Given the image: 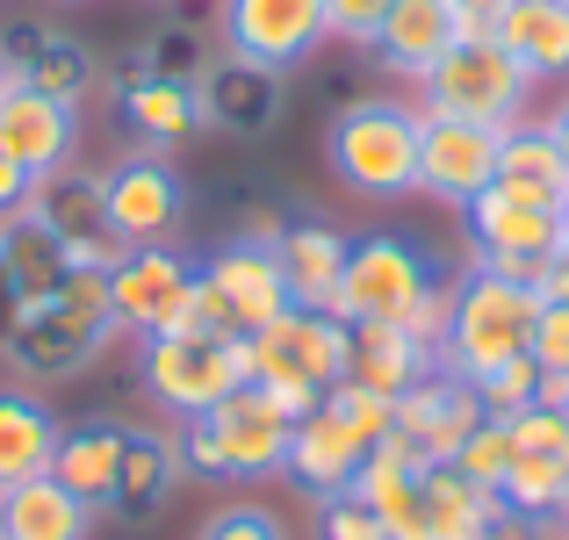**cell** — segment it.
I'll use <instances>...</instances> for the list:
<instances>
[{
    "mask_svg": "<svg viewBox=\"0 0 569 540\" xmlns=\"http://www.w3.org/2000/svg\"><path fill=\"white\" fill-rule=\"evenodd\" d=\"M498 138L505 130L461 123V116H426V130H418V194L469 209L498 180Z\"/></svg>",
    "mask_w": 569,
    "mask_h": 540,
    "instance_id": "cell-15",
    "label": "cell"
},
{
    "mask_svg": "<svg viewBox=\"0 0 569 540\" xmlns=\"http://www.w3.org/2000/svg\"><path fill=\"white\" fill-rule=\"evenodd\" d=\"M418 130H426V109L411 101H347L325 130V159L347 180L353 194H376V202H397V194H418Z\"/></svg>",
    "mask_w": 569,
    "mask_h": 540,
    "instance_id": "cell-2",
    "label": "cell"
},
{
    "mask_svg": "<svg viewBox=\"0 0 569 540\" xmlns=\"http://www.w3.org/2000/svg\"><path fill=\"white\" fill-rule=\"evenodd\" d=\"M94 504H80L58 476H29V483L0 490V540H87L94 533Z\"/></svg>",
    "mask_w": 569,
    "mask_h": 540,
    "instance_id": "cell-24",
    "label": "cell"
},
{
    "mask_svg": "<svg viewBox=\"0 0 569 540\" xmlns=\"http://www.w3.org/2000/svg\"><path fill=\"white\" fill-rule=\"evenodd\" d=\"M8 87H22V72H14V58L0 51V94H8Z\"/></svg>",
    "mask_w": 569,
    "mask_h": 540,
    "instance_id": "cell-46",
    "label": "cell"
},
{
    "mask_svg": "<svg viewBox=\"0 0 569 540\" xmlns=\"http://www.w3.org/2000/svg\"><path fill=\"white\" fill-rule=\"evenodd\" d=\"M58 440H66V426H58L51 403L37 389L0 382V490L29 483V476H51Z\"/></svg>",
    "mask_w": 569,
    "mask_h": 540,
    "instance_id": "cell-21",
    "label": "cell"
},
{
    "mask_svg": "<svg viewBox=\"0 0 569 540\" xmlns=\"http://www.w3.org/2000/svg\"><path fill=\"white\" fill-rule=\"evenodd\" d=\"M194 101H202V123H223V130H267V116H274L281 87H274V72L246 66V58H223L217 72H202V80H194Z\"/></svg>",
    "mask_w": 569,
    "mask_h": 540,
    "instance_id": "cell-29",
    "label": "cell"
},
{
    "mask_svg": "<svg viewBox=\"0 0 569 540\" xmlns=\"http://www.w3.org/2000/svg\"><path fill=\"white\" fill-rule=\"evenodd\" d=\"M123 116H130V130H138L152 152H167V144H181V138L202 130L194 80H167V72H138V80L123 87Z\"/></svg>",
    "mask_w": 569,
    "mask_h": 540,
    "instance_id": "cell-28",
    "label": "cell"
},
{
    "mask_svg": "<svg viewBox=\"0 0 569 540\" xmlns=\"http://www.w3.org/2000/svg\"><path fill=\"white\" fill-rule=\"evenodd\" d=\"M432 289H440V274H432L426 252L397 231H376V238H353L347 274H339V296H332V318L339 324H403Z\"/></svg>",
    "mask_w": 569,
    "mask_h": 540,
    "instance_id": "cell-8",
    "label": "cell"
},
{
    "mask_svg": "<svg viewBox=\"0 0 569 540\" xmlns=\"http://www.w3.org/2000/svg\"><path fill=\"white\" fill-rule=\"evenodd\" d=\"M469 389L483 397V411H490V418H519L533 397H541V368H533V353H519V360L490 368L483 382H469Z\"/></svg>",
    "mask_w": 569,
    "mask_h": 540,
    "instance_id": "cell-34",
    "label": "cell"
},
{
    "mask_svg": "<svg viewBox=\"0 0 569 540\" xmlns=\"http://www.w3.org/2000/svg\"><path fill=\"white\" fill-rule=\"evenodd\" d=\"M173 483H181V440L130 432V440H123V483H116L109 512H159Z\"/></svg>",
    "mask_w": 569,
    "mask_h": 540,
    "instance_id": "cell-30",
    "label": "cell"
},
{
    "mask_svg": "<svg viewBox=\"0 0 569 540\" xmlns=\"http://www.w3.org/2000/svg\"><path fill=\"white\" fill-rule=\"evenodd\" d=\"M29 202H37V173H29V167H14V159L0 152V223L29 217Z\"/></svg>",
    "mask_w": 569,
    "mask_h": 540,
    "instance_id": "cell-41",
    "label": "cell"
},
{
    "mask_svg": "<svg viewBox=\"0 0 569 540\" xmlns=\"http://www.w3.org/2000/svg\"><path fill=\"white\" fill-rule=\"evenodd\" d=\"M58 8H72V0H58Z\"/></svg>",
    "mask_w": 569,
    "mask_h": 540,
    "instance_id": "cell-49",
    "label": "cell"
},
{
    "mask_svg": "<svg viewBox=\"0 0 569 540\" xmlns=\"http://www.w3.org/2000/svg\"><path fill=\"white\" fill-rule=\"evenodd\" d=\"M72 144H80V109L43 87H8L0 94V152L14 167H29L37 180L66 173L72 167Z\"/></svg>",
    "mask_w": 569,
    "mask_h": 540,
    "instance_id": "cell-16",
    "label": "cell"
},
{
    "mask_svg": "<svg viewBox=\"0 0 569 540\" xmlns=\"http://www.w3.org/2000/svg\"><path fill=\"white\" fill-rule=\"evenodd\" d=\"M14 72H22V87H43V94L72 101V109H80V94L94 87V58H87V43H72V37H43L29 58H14Z\"/></svg>",
    "mask_w": 569,
    "mask_h": 540,
    "instance_id": "cell-32",
    "label": "cell"
},
{
    "mask_svg": "<svg viewBox=\"0 0 569 540\" xmlns=\"http://www.w3.org/2000/svg\"><path fill=\"white\" fill-rule=\"evenodd\" d=\"M533 87L541 80L483 29V37H461L455 51L418 80V109L426 116H461V123H483V130H512V123H527Z\"/></svg>",
    "mask_w": 569,
    "mask_h": 540,
    "instance_id": "cell-6",
    "label": "cell"
},
{
    "mask_svg": "<svg viewBox=\"0 0 569 540\" xmlns=\"http://www.w3.org/2000/svg\"><path fill=\"white\" fill-rule=\"evenodd\" d=\"M490 188H505V194H519V202H541V209H556L562 194H569V167H562V152H556V138H548V123H512L498 138V180Z\"/></svg>",
    "mask_w": 569,
    "mask_h": 540,
    "instance_id": "cell-27",
    "label": "cell"
},
{
    "mask_svg": "<svg viewBox=\"0 0 569 540\" xmlns=\"http://www.w3.org/2000/svg\"><path fill=\"white\" fill-rule=\"evenodd\" d=\"M318 540H389L376 504H361L353 490H339V498H318Z\"/></svg>",
    "mask_w": 569,
    "mask_h": 540,
    "instance_id": "cell-36",
    "label": "cell"
},
{
    "mask_svg": "<svg viewBox=\"0 0 569 540\" xmlns=\"http://www.w3.org/2000/svg\"><path fill=\"white\" fill-rule=\"evenodd\" d=\"M217 29H223V51L260 66V72L303 66V58L332 37V29H325V0H223Z\"/></svg>",
    "mask_w": 569,
    "mask_h": 540,
    "instance_id": "cell-10",
    "label": "cell"
},
{
    "mask_svg": "<svg viewBox=\"0 0 569 540\" xmlns=\"http://www.w3.org/2000/svg\"><path fill=\"white\" fill-rule=\"evenodd\" d=\"M347 382H361V389H376V397L397 403L411 382H426L440 360H432V347H418L403 324H347Z\"/></svg>",
    "mask_w": 569,
    "mask_h": 540,
    "instance_id": "cell-22",
    "label": "cell"
},
{
    "mask_svg": "<svg viewBox=\"0 0 569 540\" xmlns=\"http://www.w3.org/2000/svg\"><path fill=\"white\" fill-rule=\"evenodd\" d=\"M461 217H469L476 267H490V274H512V281H533V274H541V260L562 246L556 209L519 202V194H505V188H483L469 209H461Z\"/></svg>",
    "mask_w": 569,
    "mask_h": 540,
    "instance_id": "cell-11",
    "label": "cell"
},
{
    "mask_svg": "<svg viewBox=\"0 0 569 540\" xmlns=\"http://www.w3.org/2000/svg\"><path fill=\"white\" fill-rule=\"evenodd\" d=\"M461 37H469V29H461L455 0H389V14H382V29H376L368 51H376L397 80H426Z\"/></svg>",
    "mask_w": 569,
    "mask_h": 540,
    "instance_id": "cell-18",
    "label": "cell"
},
{
    "mask_svg": "<svg viewBox=\"0 0 569 540\" xmlns=\"http://www.w3.org/2000/svg\"><path fill=\"white\" fill-rule=\"evenodd\" d=\"M533 318H541V289L512 274L469 267L455 281V310H447V339H440V368L461 382H483L490 368L519 360L533 347Z\"/></svg>",
    "mask_w": 569,
    "mask_h": 540,
    "instance_id": "cell-1",
    "label": "cell"
},
{
    "mask_svg": "<svg viewBox=\"0 0 569 540\" xmlns=\"http://www.w3.org/2000/svg\"><path fill=\"white\" fill-rule=\"evenodd\" d=\"M455 8H461V29H469V37H483V29H490V14H498L505 0H455Z\"/></svg>",
    "mask_w": 569,
    "mask_h": 540,
    "instance_id": "cell-44",
    "label": "cell"
},
{
    "mask_svg": "<svg viewBox=\"0 0 569 540\" xmlns=\"http://www.w3.org/2000/svg\"><path fill=\"white\" fill-rule=\"evenodd\" d=\"M29 217L43 223V231L58 238V252H66L72 274H109L116 260H123V238L109 231V217H101V173H51L37 180V202H29Z\"/></svg>",
    "mask_w": 569,
    "mask_h": 540,
    "instance_id": "cell-14",
    "label": "cell"
},
{
    "mask_svg": "<svg viewBox=\"0 0 569 540\" xmlns=\"http://www.w3.org/2000/svg\"><path fill=\"white\" fill-rule=\"evenodd\" d=\"M194 540H289V527H281V512H267V504H223V512L202 519Z\"/></svg>",
    "mask_w": 569,
    "mask_h": 540,
    "instance_id": "cell-37",
    "label": "cell"
},
{
    "mask_svg": "<svg viewBox=\"0 0 569 540\" xmlns=\"http://www.w3.org/2000/svg\"><path fill=\"white\" fill-rule=\"evenodd\" d=\"M138 382L159 411H173L188 426V418L217 411L231 389L252 382V353L238 332H152L138 339Z\"/></svg>",
    "mask_w": 569,
    "mask_h": 540,
    "instance_id": "cell-5",
    "label": "cell"
},
{
    "mask_svg": "<svg viewBox=\"0 0 569 540\" xmlns=\"http://www.w3.org/2000/svg\"><path fill=\"white\" fill-rule=\"evenodd\" d=\"M194 281H202V267L188 260V252L173 246H130L123 260L109 267V324L116 332H173V324L188 318V296Z\"/></svg>",
    "mask_w": 569,
    "mask_h": 540,
    "instance_id": "cell-9",
    "label": "cell"
},
{
    "mask_svg": "<svg viewBox=\"0 0 569 540\" xmlns=\"http://www.w3.org/2000/svg\"><path fill=\"white\" fill-rule=\"evenodd\" d=\"M556 519H562V533H569V498H562V512H556Z\"/></svg>",
    "mask_w": 569,
    "mask_h": 540,
    "instance_id": "cell-48",
    "label": "cell"
},
{
    "mask_svg": "<svg viewBox=\"0 0 569 540\" xmlns=\"http://www.w3.org/2000/svg\"><path fill=\"white\" fill-rule=\"evenodd\" d=\"M527 353H533V368H541V374H569V303H541Z\"/></svg>",
    "mask_w": 569,
    "mask_h": 540,
    "instance_id": "cell-39",
    "label": "cell"
},
{
    "mask_svg": "<svg viewBox=\"0 0 569 540\" xmlns=\"http://www.w3.org/2000/svg\"><path fill=\"white\" fill-rule=\"evenodd\" d=\"M325 403H332V411L347 418V426L361 432L368 447H376L382 432L397 426V403H389V397H376V389H361V382H339V389H325Z\"/></svg>",
    "mask_w": 569,
    "mask_h": 540,
    "instance_id": "cell-35",
    "label": "cell"
},
{
    "mask_svg": "<svg viewBox=\"0 0 569 540\" xmlns=\"http://www.w3.org/2000/svg\"><path fill=\"white\" fill-rule=\"evenodd\" d=\"M556 223H562V238H569V194H562V202H556Z\"/></svg>",
    "mask_w": 569,
    "mask_h": 540,
    "instance_id": "cell-47",
    "label": "cell"
},
{
    "mask_svg": "<svg viewBox=\"0 0 569 540\" xmlns=\"http://www.w3.org/2000/svg\"><path fill=\"white\" fill-rule=\"evenodd\" d=\"M123 440H130V426H109V418H94V426H72L66 440H58L51 476H58V483H66L80 504L109 512V504H116V483H123Z\"/></svg>",
    "mask_w": 569,
    "mask_h": 540,
    "instance_id": "cell-25",
    "label": "cell"
},
{
    "mask_svg": "<svg viewBox=\"0 0 569 540\" xmlns=\"http://www.w3.org/2000/svg\"><path fill=\"white\" fill-rule=\"evenodd\" d=\"M490 37L533 72V80H569V0H505L490 14Z\"/></svg>",
    "mask_w": 569,
    "mask_h": 540,
    "instance_id": "cell-23",
    "label": "cell"
},
{
    "mask_svg": "<svg viewBox=\"0 0 569 540\" xmlns=\"http://www.w3.org/2000/svg\"><path fill=\"white\" fill-rule=\"evenodd\" d=\"M14 318H22V289H14V274H8V260H0V347H8V332H14Z\"/></svg>",
    "mask_w": 569,
    "mask_h": 540,
    "instance_id": "cell-43",
    "label": "cell"
},
{
    "mask_svg": "<svg viewBox=\"0 0 569 540\" xmlns=\"http://www.w3.org/2000/svg\"><path fill=\"white\" fill-rule=\"evenodd\" d=\"M347 339L353 332L332 318V310H281L274 324H260V332L246 339L252 382H260L289 418H303V411L325 403V389L347 382Z\"/></svg>",
    "mask_w": 569,
    "mask_h": 540,
    "instance_id": "cell-4",
    "label": "cell"
},
{
    "mask_svg": "<svg viewBox=\"0 0 569 540\" xmlns=\"http://www.w3.org/2000/svg\"><path fill=\"white\" fill-rule=\"evenodd\" d=\"M505 426H512V447H519V454H569V411L527 403V411L505 418Z\"/></svg>",
    "mask_w": 569,
    "mask_h": 540,
    "instance_id": "cell-38",
    "label": "cell"
},
{
    "mask_svg": "<svg viewBox=\"0 0 569 540\" xmlns=\"http://www.w3.org/2000/svg\"><path fill=\"white\" fill-rule=\"evenodd\" d=\"M202 289L217 296L223 324H231L238 339H252L260 324H274L289 303V281H281V260L267 238H223L217 252L202 260Z\"/></svg>",
    "mask_w": 569,
    "mask_h": 540,
    "instance_id": "cell-12",
    "label": "cell"
},
{
    "mask_svg": "<svg viewBox=\"0 0 569 540\" xmlns=\"http://www.w3.org/2000/svg\"><path fill=\"white\" fill-rule=\"evenodd\" d=\"M569 498V454H519L512 447V469L498 483V504L512 519H556Z\"/></svg>",
    "mask_w": 569,
    "mask_h": 540,
    "instance_id": "cell-31",
    "label": "cell"
},
{
    "mask_svg": "<svg viewBox=\"0 0 569 540\" xmlns=\"http://www.w3.org/2000/svg\"><path fill=\"white\" fill-rule=\"evenodd\" d=\"M389 0H325V29H332L339 43H376Z\"/></svg>",
    "mask_w": 569,
    "mask_h": 540,
    "instance_id": "cell-40",
    "label": "cell"
},
{
    "mask_svg": "<svg viewBox=\"0 0 569 540\" xmlns=\"http://www.w3.org/2000/svg\"><path fill=\"white\" fill-rule=\"evenodd\" d=\"M361 461H368V440L332 411V403H318V411H303L289 426V469L281 476H296L310 498H339V490H353Z\"/></svg>",
    "mask_w": 569,
    "mask_h": 540,
    "instance_id": "cell-19",
    "label": "cell"
},
{
    "mask_svg": "<svg viewBox=\"0 0 569 540\" xmlns=\"http://www.w3.org/2000/svg\"><path fill=\"white\" fill-rule=\"evenodd\" d=\"M483 418H490V411H483V397H476L461 374L432 368L426 382H411V389L397 397V426H389V432H403V440H411L426 461H455V454H461V440H469Z\"/></svg>",
    "mask_w": 569,
    "mask_h": 540,
    "instance_id": "cell-17",
    "label": "cell"
},
{
    "mask_svg": "<svg viewBox=\"0 0 569 540\" xmlns=\"http://www.w3.org/2000/svg\"><path fill=\"white\" fill-rule=\"evenodd\" d=\"M455 469L469 476V483L498 490V483H505V469H512V426H505V418H483V426H476L469 440H461Z\"/></svg>",
    "mask_w": 569,
    "mask_h": 540,
    "instance_id": "cell-33",
    "label": "cell"
},
{
    "mask_svg": "<svg viewBox=\"0 0 569 540\" xmlns=\"http://www.w3.org/2000/svg\"><path fill=\"white\" fill-rule=\"evenodd\" d=\"M101 217H109V231L123 246H167L188 217V188L159 152L123 159V167L101 173Z\"/></svg>",
    "mask_w": 569,
    "mask_h": 540,
    "instance_id": "cell-13",
    "label": "cell"
},
{
    "mask_svg": "<svg viewBox=\"0 0 569 540\" xmlns=\"http://www.w3.org/2000/svg\"><path fill=\"white\" fill-rule=\"evenodd\" d=\"M347 252H353V238L332 231V223H281L274 260H281V281H289V303L296 310H332Z\"/></svg>",
    "mask_w": 569,
    "mask_h": 540,
    "instance_id": "cell-20",
    "label": "cell"
},
{
    "mask_svg": "<svg viewBox=\"0 0 569 540\" xmlns=\"http://www.w3.org/2000/svg\"><path fill=\"white\" fill-rule=\"evenodd\" d=\"M533 289H541V303H569V238L541 260V274H533Z\"/></svg>",
    "mask_w": 569,
    "mask_h": 540,
    "instance_id": "cell-42",
    "label": "cell"
},
{
    "mask_svg": "<svg viewBox=\"0 0 569 540\" xmlns=\"http://www.w3.org/2000/svg\"><path fill=\"white\" fill-rule=\"evenodd\" d=\"M418 490H426L432 540H498V527L512 519V512L498 504V490L469 483V476H461L455 461H432V469L418 476Z\"/></svg>",
    "mask_w": 569,
    "mask_h": 540,
    "instance_id": "cell-26",
    "label": "cell"
},
{
    "mask_svg": "<svg viewBox=\"0 0 569 540\" xmlns=\"http://www.w3.org/2000/svg\"><path fill=\"white\" fill-rule=\"evenodd\" d=\"M289 426L296 418L267 397L260 382L231 389L217 411L181 426V461L194 476H223V483H260V476L289 469Z\"/></svg>",
    "mask_w": 569,
    "mask_h": 540,
    "instance_id": "cell-3",
    "label": "cell"
},
{
    "mask_svg": "<svg viewBox=\"0 0 569 540\" xmlns=\"http://www.w3.org/2000/svg\"><path fill=\"white\" fill-rule=\"evenodd\" d=\"M548 138H556V152H562V167H569V94L556 101V116H548Z\"/></svg>",
    "mask_w": 569,
    "mask_h": 540,
    "instance_id": "cell-45",
    "label": "cell"
},
{
    "mask_svg": "<svg viewBox=\"0 0 569 540\" xmlns=\"http://www.w3.org/2000/svg\"><path fill=\"white\" fill-rule=\"evenodd\" d=\"M109 332V274H66L51 296H22V318L0 353L22 374H72Z\"/></svg>",
    "mask_w": 569,
    "mask_h": 540,
    "instance_id": "cell-7",
    "label": "cell"
}]
</instances>
